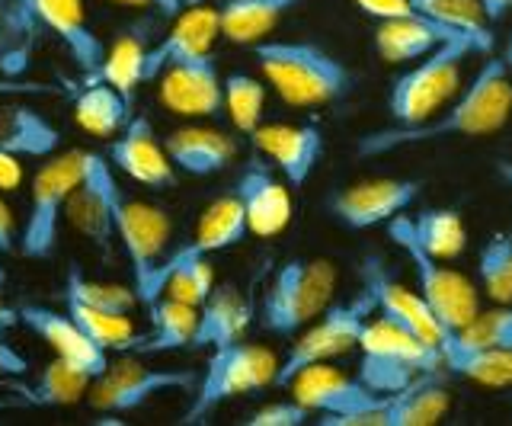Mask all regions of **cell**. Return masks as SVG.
Instances as JSON below:
<instances>
[{
    "instance_id": "1",
    "label": "cell",
    "mask_w": 512,
    "mask_h": 426,
    "mask_svg": "<svg viewBox=\"0 0 512 426\" xmlns=\"http://www.w3.org/2000/svg\"><path fill=\"white\" fill-rule=\"evenodd\" d=\"M512 119V74L503 58L487 55L471 84L420 125H388L365 132L356 145L359 157H384L404 148L436 145L448 138H487Z\"/></svg>"
},
{
    "instance_id": "2",
    "label": "cell",
    "mask_w": 512,
    "mask_h": 426,
    "mask_svg": "<svg viewBox=\"0 0 512 426\" xmlns=\"http://www.w3.org/2000/svg\"><path fill=\"white\" fill-rule=\"evenodd\" d=\"M42 39L58 42L87 77L106 61V45L93 33L84 0H4L0 4V71L20 77L29 52Z\"/></svg>"
},
{
    "instance_id": "3",
    "label": "cell",
    "mask_w": 512,
    "mask_h": 426,
    "mask_svg": "<svg viewBox=\"0 0 512 426\" xmlns=\"http://www.w3.org/2000/svg\"><path fill=\"white\" fill-rule=\"evenodd\" d=\"M253 55L266 84L288 106H330L336 100H346L352 87H356V74H352L346 61L314 42L263 39L253 45Z\"/></svg>"
},
{
    "instance_id": "4",
    "label": "cell",
    "mask_w": 512,
    "mask_h": 426,
    "mask_svg": "<svg viewBox=\"0 0 512 426\" xmlns=\"http://www.w3.org/2000/svg\"><path fill=\"white\" fill-rule=\"evenodd\" d=\"M336 266L324 257L285 260L263 292L260 324L272 337H295L333 305Z\"/></svg>"
},
{
    "instance_id": "5",
    "label": "cell",
    "mask_w": 512,
    "mask_h": 426,
    "mask_svg": "<svg viewBox=\"0 0 512 426\" xmlns=\"http://www.w3.org/2000/svg\"><path fill=\"white\" fill-rule=\"evenodd\" d=\"M279 362L269 350L256 343H228L212 350L205 362V372L199 375V385L192 391V401L183 414V426H202L212 420V414L228 404L237 394L263 391L269 385H276Z\"/></svg>"
},
{
    "instance_id": "6",
    "label": "cell",
    "mask_w": 512,
    "mask_h": 426,
    "mask_svg": "<svg viewBox=\"0 0 512 426\" xmlns=\"http://www.w3.org/2000/svg\"><path fill=\"white\" fill-rule=\"evenodd\" d=\"M474 55L468 42H442L391 84L388 116L394 125H420L458 97L461 65Z\"/></svg>"
},
{
    "instance_id": "7",
    "label": "cell",
    "mask_w": 512,
    "mask_h": 426,
    "mask_svg": "<svg viewBox=\"0 0 512 426\" xmlns=\"http://www.w3.org/2000/svg\"><path fill=\"white\" fill-rule=\"evenodd\" d=\"M87 151L74 148L64 154L45 157L29 186V212L20 228V257L48 260L58 247V231L64 222V205L74 193V186L84 177Z\"/></svg>"
},
{
    "instance_id": "8",
    "label": "cell",
    "mask_w": 512,
    "mask_h": 426,
    "mask_svg": "<svg viewBox=\"0 0 512 426\" xmlns=\"http://www.w3.org/2000/svg\"><path fill=\"white\" fill-rule=\"evenodd\" d=\"M375 314V298L365 289L349 298V302L330 305L317 321H311L304 330H298L292 346H288L285 359L279 362L276 372V388H288L298 372L317 362H330L336 356H346L359 346L365 324Z\"/></svg>"
},
{
    "instance_id": "9",
    "label": "cell",
    "mask_w": 512,
    "mask_h": 426,
    "mask_svg": "<svg viewBox=\"0 0 512 426\" xmlns=\"http://www.w3.org/2000/svg\"><path fill=\"white\" fill-rule=\"evenodd\" d=\"M388 238L394 247L407 254L416 276V289L429 302V308L439 314L445 330H461L468 321H474V314L480 311L477 286L464 273L452 270V266H442L445 260L429 257L426 250L416 247V241L407 231V212L388 222Z\"/></svg>"
},
{
    "instance_id": "10",
    "label": "cell",
    "mask_w": 512,
    "mask_h": 426,
    "mask_svg": "<svg viewBox=\"0 0 512 426\" xmlns=\"http://www.w3.org/2000/svg\"><path fill=\"white\" fill-rule=\"evenodd\" d=\"M199 375L192 369H151L144 366L135 356H122L116 362H109V369L103 375H96L87 391V404L96 414H128L138 410L148 401H154L157 394L170 391H196Z\"/></svg>"
},
{
    "instance_id": "11",
    "label": "cell",
    "mask_w": 512,
    "mask_h": 426,
    "mask_svg": "<svg viewBox=\"0 0 512 426\" xmlns=\"http://www.w3.org/2000/svg\"><path fill=\"white\" fill-rule=\"evenodd\" d=\"M448 372H423L407 388L388 394L378 407L346 417H317L320 426H436L448 407L452 391L445 385Z\"/></svg>"
},
{
    "instance_id": "12",
    "label": "cell",
    "mask_w": 512,
    "mask_h": 426,
    "mask_svg": "<svg viewBox=\"0 0 512 426\" xmlns=\"http://www.w3.org/2000/svg\"><path fill=\"white\" fill-rule=\"evenodd\" d=\"M119 180L116 167L109 157L87 151L84 161V177L74 186L64 205V222H68L77 234L100 247L109 250L112 238H116V199H119Z\"/></svg>"
},
{
    "instance_id": "13",
    "label": "cell",
    "mask_w": 512,
    "mask_h": 426,
    "mask_svg": "<svg viewBox=\"0 0 512 426\" xmlns=\"http://www.w3.org/2000/svg\"><path fill=\"white\" fill-rule=\"evenodd\" d=\"M116 238L125 250L128 263H132V286L138 292L173 250L170 247L173 222L160 205L119 193V199H116Z\"/></svg>"
},
{
    "instance_id": "14",
    "label": "cell",
    "mask_w": 512,
    "mask_h": 426,
    "mask_svg": "<svg viewBox=\"0 0 512 426\" xmlns=\"http://www.w3.org/2000/svg\"><path fill=\"white\" fill-rule=\"evenodd\" d=\"M359 279H362V289L375 298L378 318L410 330V334H416L426 343H436V346L442 343L445 324L439 321V314L429 308L420 289H407L404 282H397L378 254H365L359 260Z\"/></svg>"
},
{
    "instance_id": "15",
    "label": "cell",
    "mask_w": 512,
    "mask_h": 426,
    "mask_svg": "<svg viewBox=\"0 0 512 426\" xmlns=\"http://www.w3.org/2000/svg\"><path fill=\"white\" fill-rule=\"evenodd\" d=\"M420 196V180H397V177H375L359 180L327 196V212L333 222L349 231H365L375 225H388L391 218L404 215Z\"/></svg>"
},
{
    "instance_id": "16",
    "label": "cell",
    "mask_w": 512,
    "mask_h": 426,
    "mask_svg": "<svg viewBox=\"0 0 512 426\" xmlns=\"http://www.w3.org/2000/svg\"><path fill=\"white\" fill-rule=\"evenodd\" d=\"M292 398L301 401L314 417H346L378 407L388 394L368 388L359 375H349L330 362H317L292 378Z\"/></svg>"
},
{
    "instance_id": "17",
    "label": "cell",
    "mask_w": 512,
    "mask_h": 426,
    "mask_svg": "<svg viewBox=\"0 0 512 426\" xmlns=\"http://www.w3.org/2000/svg\"><path fill=\"white\" fill-rule=\"evenodd\" d=\"M157 81H160V103L173 116L215 119L224 113V81L212 52L180 61V65H170Z\"/></svg>"
},
{
    "instance_id": "18",
    "label": "cell",
    "mask_w": 512,
    "mask_h": 426,
    "mask_svg": "<svg viewBox=\"0 0 512 426\" xmlns=\"http://www.w3.org/2000/svg\"><path fill=\"white\" fill-rule=\"evenodd\" d=\"M253 145L266 161L282 173V180L301 189L314 177V170L324 157V132L317 122H272L260 125L253 135Z\"/></svg>"
},
{
    "instance_id": "19",
    "label": "cell",
    "mask_w": 512,
    "mask_h": 426,
    "mask_svg": "<svg viewBox=\"0 0 512 426\" xmlns=\"http://www.w3.org/2000/svg\"><path fill=\"white\" fill-rule=\"evenodd\" d=\"M109 161L128 180L148 189H173L180 180V170L173 167L164 141L154 135V125L148 116H132L119 132V138L109 141Z\"/></svg>"
},
{
    "instance_id": "20",
    "label": "cell",
    "mask_w": 512,
    "mask_h": 426,
    "mask_svg": "<svg viewBox=\"0 0 512 426\" xmlns=\"http://www.w3.org/2000/svg\"><path fill=\"white\" fill-rule=\"evenodd\" d=\"M237 199L244 202L247 212V225L250 234L256 238H276L288 225H292V189H288L285 180H279L272 167H266L260 157L244 164L234 186Z\"/></svg>"
},
{
    "instance_id": "21",
    "label": "cell",
    "mask_w": 512,
    "mask_h": 426,
    "mask_svg": "<svg viewBox=\"0 0 512 426\" xmlns=\"http://www.w3.org/2000/svg\"><path fill=\"white\" fill-rule=\"evenodd\" d=\"M221 36V20L218 10L199 4V7H186L183 13H176L173 26L167 29V36L157 45H151L148 52V68H144V81H157L170 65H180V61L208 55L215 49V42Z\"/></svg>"
},
{
    "instance_id": "22",
    "label": "cell",
    "mask_w": 512,
    "mask_h": 426,
    "mask_svg": "<svg viewBox=\"0 0 512 426\" xmlns=\"http://www.w3.org/2000/svg\"><path fill=\"white\" fill-rule=\"evenodd\" d=\"M20 324H26L42 343L55 350V356L68 359L71 366L84 369L87 375H103L109 369V356L100 343L87 337V330L80 327L68 311H52L45 305H23L20 308Z\"/></svg>"
},
{
    "instance_id": "23",
    "label": "cell",
    "mask_w": 512,
    "mask_h": 426,
    "mask_svg": "<svg viewBox=\"0 0 512 426\" xmlns=\"http://www.w3.org/2000/svg\"><path fill=\"white\" fill-rule=\"evenodd\" d=\"M164 148L170 154L173 167L180 173H189V177H212V173H221L237 154L234 138L221 129H208V125H183V129H173L164 138Z\"/></svg>"
},
{
    "instance_id": "24",
    "label": "cell",
    "mask_w": 512,
    "mask_h": 426,
    "mask_svg": "<svg viewBox=\"0 0 512 426\" xmlns=\"http://www.w3.org/2000/svg\"><path fill=\"white\" fill-rule=\"evenodd\" d=\"M247 234H250V225H247L244 202L237 199V193H231V196H221L208 205L196 225V234H192L186 244L173 247L167 257H173V260L212 257V254H221V250L237 247Z\"/></svg>"
},
{
    "instance_id": "25",
    "label": "cell",
    "mask_w": 512,
    "mask_h": 426,
    "mask_svg": "<svg viewBox=\"0 0 512 426\" xmlns=\"http://www.w3.org/2000/svg\"><path fill=\"white\" fill-rule=\"evenodd\" d=\"M250 321V298L234 286H215V292L199 305V327L192 337V350H218V346L244 340Z\"/></svg>"
},
{
    "instance_id": "26",
    "label": "cell",
    "mask_w": 512,
    "mask_h": 426,
    "mask_svg": "<svg viewBox=\"0 0 512 426\" xmlns=\"http://www.w3.org/2000/svg\"><path fill=\"white\" fill-rule=\"evenodd\" d=\"M442 42H464L452 29H445L432 20H378L372 45L381 61L388 65H413V61L426 58ZM471 45V42H468Z\"/></svg>"
},
{
    "instance_id": "27",
    "label": "cell",
    "mask_w": 512,
    "mask_h": 426,
    "mask_svg": "<svg viewBox=\"0 0 512 426\" xmlns=\"http://www.w3.org/2000/svg\"><path fill=\"white\" fill-rule=\"evenodd\" d=\"M442 369L484 388H512V350L461 340L455 330L442 337Z\"/></svg>"
},
{
    "instance_id": "28",
    "label": "cell",
    "mask_w": 512,
    "mask_h": 426,
    "mask_svg": "<svg viewBox=\"0 0 512 426\" xmlns=\"http://www.w3.org/2000/svg\"><path fill=\"white\" fill-rule=\"evenodd\" d=\"M0 148L20 157H52L61 148V132L39 109L4 103L0 106Z\"/></svg>"
},
{
    "instance_id": "29",
    "label": "cell",
    "mask_w": 512,
    "mask_h": 426,
    "mask_svg": "<svg viewBox=\"0 0 512 426\" xmlns=\"http://www.w3.org/2000/svg\"><path fill=\"white\" fill-rule=\"evenodd\" d=\"M148 321H151V334H144L141 346L135 353L141 356H157V353H173L192 346L199 327V308L176 302L170 295H160L154 305H148Z\"/></svg>"
},
{
    "instance_id": "30",
    "label": "cell",
    "mask_w": 512,
    "mask_h": 426,
    "mask_svg": "<svg viewBox=\"0 0 512 426\" xmlns=\"http://www.w3.org/2000/svg\"><path fill=\"white\" fill-rule=\"evenodd\" d=\"M298 0H224L218 7L221 36L234 45L263 42Z\"/></svg>"
},
{
    "instance_id": "31",
    "label": "cell",
    "mask_w": 512,
    "mask_h": 426,
    "mask_svg": "<svg viewBox=\"0 0 512 426\" xmlns=\"http://www.w3.org/2000/svg\"><path fill=\"white\" fill-rule=\"evenodd\" d=\"M410 4L429 17L432 23H439L445 29H452L455 36L464 42H471L474 55H490L496 36H493V23L487 20L480 0H410Z\"/></svg>"
},
{
    "instance_id": "32",
    "label": "cell",
    "mask_w": 512,
    "mask_h": 426,
    "mask_svg": "<svg viewBox=\"0 0 512 426\" xmlns=\"http://www.w3.org/2000/svg\"><path fill=\"white\" fill-rule=\"evenodd\" d=\"M148 52H151L148 36H144L141 29H128V33H122L116 42L109 45L103 68L96 71V74H90L87 81H103L109 87H116L125 100L135 103V90L141 84H148V81H144Z\"/></svg>"
},
{
    "instance_id": "33",
    "label": "cell",
    "mask_w": 512,
    "mask_h": 426,
    "mask_svg": "<svg viewBox=\"0 0 512 426\" xmlns=\"http://www.w3.org/2000/svg\"><path fill=\"white\" fill-rule=\"evenodd\" d=\"M132 119V100H125L116 87L103 81H87V87L74 97V122L90 135L112 138Z\"/></svg>"
},
{
    "instance_id": "34",
    "label": "cell",
    "mask_w": 512,
    "mask_h": 426,
    "mask_svg": "<svg viewBox=\"0 0 512 426\" xmlns=\"http://www.w3.org/2000/svg\"><path fill=\"white\" fill-rule=\"evenodd\" d=\"M407 231L416 247L436 260H455L468 244V231H464L458 209H420L416 218L407 215Z\"/></svg>"
},
{
    "instance_id": "35",
    "label": "cell",
    "mask_w": 512,
    "mask_h": 426,
    "mask_svg": "<svg viewBox=\"0 0 512 426\" xmlns=\"http://www.w3.org/2000/svg\"><path fill=\"white\" fill-rule=\"evenodd\" d=\"M90 382H93V375L71 366L68 359L55 356L52 362L42 366L32 388H23V394H26V401L36 407H71L77 401H87Z\"/></svg>"
},
{
    "instance_id": "36",
    "label": "cell",
    "mask_w": 512,
    "mask_h": 426,
    "mask_svg": "<svg viewBox=\"0 0 512 426\" xmlns=\"http://www.w3.org/2000/svg\"><path fill=\"white\" fill-rule=\"evenodd\" d=\"M68 305L71 318L87 330V337L93 343H100L103 350H119V353H135L144 334L132 324L128 314H116V311H100V308H90V305H80V302H64Z\"/></svg>"
},
{
    "instance_id": "37",
    "label": "cell",
    "mask_w": 512,
    "mask_h": 426,
    "mask_svg": "<svg viewBox=\"0 0 512 426\" xmlns=\"http://www.w3.org/2000/svg\"><path fill=\"white\" fill-rule=\"evenodd\" d=\"M480 289L493 305L512 302V231H493L477 254Z\"/></svg>"
},
{
    "instance_id": "38",
    "label": "cell",
    "mask_w": 512,
    "mask_h": 426,
    "mask_svg": "<svg viewBox=\"0 0 512 426\" xmlns=\"http://www.w3.org/2000/svg\"><path fill=\"white\" fill-rule=\"evenodd\" d=\"M64 302H80L100 311H116V314H128L138 302L135 286H122V282H100L90 279L71 266L68 276H64Z\"/></svg>"
},
{
    "instance_id": "39",
    "label": "cell",
    "mask_w": 512,
    "mask_h": 426,
    "mask_svg": "<svg viewBox=\"0 0 512 426\" xmlns=\"http://www.w3.org/2000/svg\"><path fill=\"white\" fill-rule=\"evenodd\" d=\"M266 109V87L253 74L234 71L224 77V113L234 122L237 132L253 135L263 125Z\"/></svg>"
},
{
    "instance_id": "40",
    "label": "cell",
    "mask_w": 512,
    "mask_h": 426,
    "mask_svg": "<svg viewBox=\"0 0 512 426\" xmlns=\"http://www.w3.org/2000/svg\"><path fill=\"white\" fill-rule=\"evenodd\" d=\"M455 334L468 343L496 346V350H512V302L477 311L474 321H468L461 330H455Z\"/></svg>"
},
{
    "instance_id": "41",
    "label": "cell",
    "mask_w": 512,
    "mask_h": 426,
    "mask_svg": "<svg viewBox=\"0 0 512 426\" xmlns=\"http://www.w3.org/2000/svg\"><path fill=\"white\" fill-rule=\"evenodd\" d=\"M314 414L301 401H272L260 410H253L247 426H304Z\"/></svg>"
},
{
    "instance_id": "42",
    "label": "cell",
    "mask_w": 512,
    "mask_h": 426,
    "mask_svg": "<svg viewBox=\"0 0 512 426\" xmlns=\"http://www.w3.org/2000/svg\"><path fill=\"white\" fill-rule=\"evenodd\" d=\"M23 157L0 148V193H13L23 186Z\"/></svg>"
},
{
    "instance_id": "43",
    "label": "cell",
    "mask_w": 512,
    "mask_h": 426,
    "mask_svg": "<svg viewBox=\"0 0 512 426\" xmlns=\"http://www.w3.org/2000/svg\"><path fill=\"white\" fill-rule=\"evenodd\" d=\"M0 254H20V231L4 196H0Z\"/></svg>"
},
{
    "instance_id": "44",
    "label": "cell",
    "mask_w": 512,
    "mask_h": 426,
    "mask_svg": "<svg viewBox=\"0 0 512 426\" xmlns=\"http://www.w3.org/2000/svg\"><path fill=\"white\" fill-rule=\"evenodd\" d=\"M29 372V359L23 353H16L10 343H4V337H0V375L4 378H20Z\"/></svg>"
},
{
    "instance_id": "45",
    "label": "cell",
    "mask_w": 512,
    "mask_h": 426,
    "mask_svg": "<svg viewBox=\"0 0 512 426\" xmlns=\"http://www.w3.org/2000/svg\"><path fill=\"white\" fill-rule=\"evenodd\" d=\"M16 93H55V87L45 84H32V81H20V77H0V97H16Z\"/></svg>"
},
{
    "instance_id": "46",
    "label": "cell",
    "mask_w": 512,
    "mask_h": 426,
    "mask_svg": "<svg viewBox=\"0 0 512 426\" xmlns=\"http://www.w3.org/2000/svg\"><path fill=\"white\" fill-rule=\"evenodd\" d=\"M116 4H125V7H151L157 13H164V17H176V13H183L180 0H116Z\"/></svg>"
},
{
    "instance_id": "47",
    "label": "cell",
    "mask_w": 512,
    "mask_h": 426,
    "mask_svg": "<svg viewBox=\"0 0 512 426\" xmlns=\"http://www.w3.org/2000/svg\"><path fill=\"white\" fill-rule=\"evenodd\" d=\"M480 7H484V13H487V20H490V23H500V20L509 17L512 0H480Z\"/></svg>"
},
{
    "instance_id": "48",
    "label": "cell",
    "mask_w": 512,
    "mask_h": 426,
    "mask_svg": "<svg viewBox=\"0 0 512 426\" xmlns=\"http://www.w3.org/2000/svg\"><path fill=\"white\" fill-rule=\"evenodd\" d=\"M16 324H20V308H10L7 302H0V337Z\"/></svg>"
},
{
    "instance_id": "49",
    "label": "cell",
    "mask_w": 512,
    "mask_h": 426,
    "mask_svg": "<svg viewBox=\"0 0 512 426\" xmlns=\"http://www.w3.org/2000/svg\"><path fill=\"white\" fill-rule=\"evenodd\" d=\"M496 177H500L506 186H512V161H500V164H496Z\"/></svg>"
},
{
    "instance_id": "50",
    "label": "cell",
    "mask_w": 512,
    "mask_h": 426,
    "mask_svg": "<svg viewBox=\"0 0 512 426\" xmlns=\"http://www.w3.org/2000/svg\"><path fill=\"white\" fill-rule=\"evenodd\" d=\"M503 61H506V68H509V74H512V36H509V42H506V52H503Z\"/></svg>"
},
{
    "instance_id": "51",
    "label": "cell",
    "mask_w": 512,
    "mask_h": 426,
    "mask_svg": "<svg viewBox=\"0 0 512 426\" xmlns=\"http://www.w3.org/2000/svg\"><path fill=\"white\" fill-rule=\"evenodd\" d=\"M180 4H183V10H186V7H199V4H205V0H180Z\"/></svg>"
},
{
    "instance_id": "52",
    "label": "cell",
    "mask_w": 512,
    "mask_h": 426,
    "mask_svg": "<svg viewBox=\"0 0 512 426\" xmlns=\"http://www.w3.org/2000/svg\"><path fill=\"white\" fill-rule=\"evenodd\" d=\"M4 282H7V270H4V266H0V286H4Z\"/></svg>"
},
{
    "instance_id": "53",
    "label": "cell",
    "mask_w": 512,
    "mask_h": 426,
    "mask_svg": "<svg viewBox=\"0 0 512 426\" xmlns=\"http://www.w3.org/2000/svg\"><path fill=\"white\" fill-rule=\"evenodd\" d=\"M0 4H4V0H0Z\"/></svg>"
}]
</instances>
